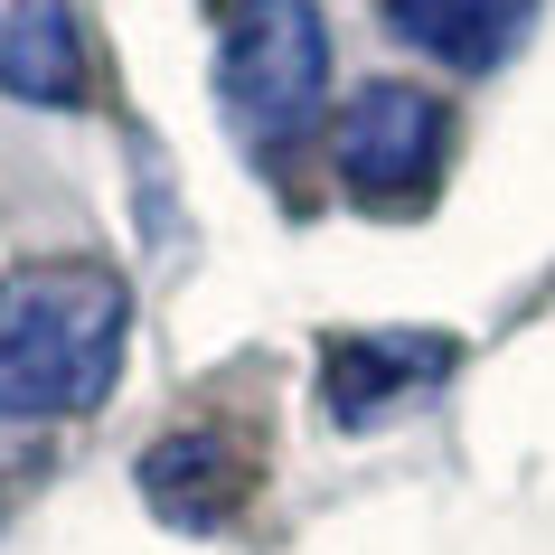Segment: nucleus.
Masks as SVG:
<instances>
[{
    "label": "nucleus",
    "instance_id": "1",
    "mask_svg": "<svg viewBox=\"0 0 555 555\" xmlns=\"http://www.w3.org/2000/svg\"><path fill=\"white\" fill-rule=\"evenodd\" d=\"M132 283L94 255H29L0 273V414L66 424L94 414L122 377Z\"/></svg>",
    "mask_w": 555,
    "mask_h": 555
},
{
    "label": "nucleus",
    "instance_id": "2",
    "mask_svg": "<svg viewBox=\"0 0 555 555\" xmlns=\"http://www.w3.org/2000/svg\"><path fill=\"white\" fill-rule=\"evenodd\" d=\"M217 104L245 142H301L330 104V20L321 0H235L217 29Z\"/></svg>",
    "mask_w": 555,
    "mask_h": 555
},
{
    "label": "nucleus",
    "instance_id": "3",
    "mask_svg": "<svg viewBox=\"0 0 555 555\" xmlns=\"http://www.w3.org/2000/svg\"><path fill=\"white\" fill-rule=\"evenodd\" d=\"M442 104L424 86H396V76H377V86H358L349 104H339V132H330V151H339V179H349L358 198H424L442 170Z\"/></svg>",
    "mask_w": 555,
    "mask_h": 555
},
{
    "label": "nucleus",
    "instance_id": "4",
    "mask_svg": "<svg viewBox=\"0 0 555 555\" xmlns=\"http://www.w3.org/2000/svg\"><path fill=\"white\" fill-rule=\"evenodd\" d=\"M0 94L86 104V38L66 0H0Z\"/></svg>",
    "mask_w": 555,
    "mask_h": 555
},
{
    "label": "nucleus",
    "instance_id": "5",
    "mask_svg": "<svg viewBox=\"0 0 555 555\" xmlns=\"http://www.w3.org/2000/svg\"><path fill=\"white\" fill-rule=\"evenodd\" d=\"M537 0H386V29L405 38L414 57L452 66V76H490L518 48Z\"/></svg>",
    "mask_w": 555,
    "mask_h": 555
},
{
    "label": "nucleus",
    "instance_id": "6",
    "mask_svg": "<svg viewBox=\"0 0 555 555\" xmlns=\"http://www.w3.org/2000/svg\"><path fill=\"white\" fill-rule=\"evenodd\" d=\"M442 367H452V339H349L330 358V414L367 424V414H386L405 386L442 377Z\"/></svg>",
    "mask_w": 555,
    "mask_h": 555
},
{
    "label": "nucleus",
    "instance_id": "7",
    "mask_svg": "<svg viewBox=\"0 0 555 555\" xmlns=\"http://www.w3.org/2000/svg\"><path fill=\"white\" fill-rule=\"evenodd\" d=\"M142 490L160 499L170 518L207 527V518H227V508H235L245 470H227V462H217V434H179V442H160V452L142 462Z\"/></svg>",
    "mask_w": 555,
    "mask_h": 555
}]
</instances>
